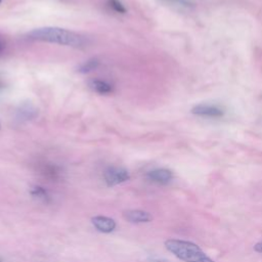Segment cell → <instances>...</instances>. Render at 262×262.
Wrapping results in <instances>:
<instances>
[{
  "label": "cell",
  "mask_w": 262,
  "mask_h": 262,
  "mask_svg": "<svg viewBox=\"0 0 262 262\" xmlns=\"http://www.w3.org/2000/svg\"><path fill=\"white\" fill-rule=\"evenodd\" d=\"M1 1H2V0H0V3H1Z\"/></svg>",
  "instance_id": "cell-16"
},
{
  "label": "cell",
  "mask_w": 262,
  "mask_h": 262,
  "mask_svg": "<svg viewBox=\"0 0 262 262\" xmlns=\"http://www.w3.org/2000/svg\"><path fill=\"white\" fill-rule=\"evenodd\" d=\"M159 1L171 8H174L180 11L190 10L192 9L194 4L192 0H159Z\"/></svg>",
  "instance_id": "cell-8"
},
{
  "label": "cell",
  "mask_w": 262,
  "mask_h": 262,
  "mask_svg": "<svg viewBox=\"0 0 262 262\" xmlns=\"http://www.w3.org/2000/svg\"><path fill=\"white\" fill-rule=\"evenodd\" d=\"M0 262H2V261H1V260H0Z\"/></svg>",
  "instance_id": "cell-17"
},
{
  "label": "cell",
  "mask_w": 262,
  "mask_h": 262,
  "mask_svg": "<svg viewBox=\"0 0 262 262\" xmlns=\"http://www.w3.org/2000/svg\"><path fill=\"white\" fill-rule=\"evenodd\" d=\"M90 87L93 89V91L99 93V94H110L113 92L114 88L113 86L102 80H93L90 82Z\"/></svg>",
  "instance_id": "cell-9"
},
{
  "label": "cell",
  "mask_w": 262,
  "mask_h": 262,
  "mask_svg": "<svg viewBox=\"0 0 262 262\" xmlns=\"http://www.w3.org/2000/svg\"><path fill=\"white\" fill-rule=\"evenodd\" d=\"M254 251L257 253L262 254V242H258L257 244H255L254 246Z\"/></svg>",
  "instance_id": "cell-13"
},
{
  "label": "cell",
  "mask_w": 262,
  "mask_h": 262,
  "mask_svg": "<svg viewBox=\"0 0 262 262\" xmlns=\"http://www.w3.org/2000/svg\"><path fill=\"white\" fill-rule=\"evenodd\" d=\"M31 194L38 198V199H41V200H44L47 198V192L46 190L41 187V186H34L32 189H31Z\"/></svg>",
  "instance_id": "cell-12"
},
{
  "label": "cell",
  "mask_w": 262,
  "mask_h": 262,
  "mask_svg": "<svg viewBox=\"0 0 262 262\" xmlns=\"http://www.w3.org/2000/svg\"><path fill=\"white\" fill-rule=\"evenodd\" d=\"M192 113L205 118H220L224 115V110L215 103H199L192 108Z\"/></svg>",
  "instance_id": "cell-4"
},
{
  "label": "cell",
  "mask_w": 262,
  "mask_h": 262,
  "mask_svg": "<svg viewBox=\"0 0 262 262\" xmlns=\"http://www.w3.org/2000/svg\"><path fill=\"white\" fill-rule=\"evenodd\" d=\"M2 50H3V43H2V41L0 40V53L2 52Z\"/></svg>",
  "instance_id": "cell-14"
},
{
  "label": "cell",
  "mask_w": 262,
  "mask_h": 262,
  "mask_svg": "<svg viewBox=\"0 0 262 262\" xmlns=\"http://www.w3.org/2000/svg\"><path fill=\"white\" fill-rule=\"evenodd\" d=\"M123 217L125 220L131 223H146L152 220V216L142 210H127L124 211Z\"/></svg>",
  "instance_id": "cell-6"
},
{
  "label": "cell",
  "mask_w": 262,
  "mask_h": 262,
  "mask_svg": "<svg viewBox=\"0 0 262 262\" xmlns=\"http://www.w3.org/2000/svg\"><path fill=\"white\" fill-rule=\"evenodd\" d=\"M98 66H99V60L97 58H90L87 61L83 62L78 68V72L82 73V74H86V73H89V72L95 70Z\"/></svg>",
  "instance_id": "cell-10"
},
{
  "label": "cell",
  "mask_w": 262,
  "mask_h": 262,
  "mask_svg": "<svg viewBox=\"0 0 262 262\" xmlns=\"http://www.w3.org/2000/svg\"><path fill=\"white\" fill-rule=\"evenodd\" d=\"M104 180L108 186H114L129 180V172L122 167H108L103 174Z\"/></svg>",
  "instance_id": "cell-3"
},
{
  "label": "cell",
  "mask_w": 262,
  "mask_h": 262,
  "mask_svg": "<svg viewBox=\"0 0 262 262\" xmlns=\"http://www.w3.org/2000/svg\"><path fill=\"white\" fill-rule=\"evenodd\" d=\"M146 176L152 182L160 183V184H166V183L170 182L173 178L172 172L169 169H165V168H159V169L151 170L146 174Z\"/></svg>",
  "instance_id": "cell-7"
},
{
  "label": "cell",
  "mask_w": 262,
  "mask_h": 262,
  "mask_svg": "<svg viewBox=\"0 0 262 262\" xmlns=\"http://www.w3.org/2000/svg\"><path fill=\"white\" fill-rule=\"evenodd\" d=\"M28 37L32 40L56 43L71 47H80L84 44V38L81 35L70 30L55 27L35 29L28 34Z\"/></svg>",
  "instance_id": "cell-1"
},
{
  "label": "cell",
  "mask_w": 262,
  "mask_h": 262,
  "mask_svg": "<svg viewBox=\"0 0 262 262\" xmlns=\"http://www.w3.org/2000/svg\"><path fill=\"white\" fill-rule=\"evenodd\" d=\"M165 247L184 262H215L196 244L188 241L169 238L165 242Z\"/></svg>",
  "instance_id": "cell-2"
},
{
  "label": "cell",
  "mask_w": 262,
  "mask_h": 262,
  "mask_svg": "<svg viewBox=\"0 0 262 262\" xmlns=\"http://www.w3.org/2000/svg\"><path fill=\"white\" fill-rule=\"evenodd\" d=\"M155 262H165V261H160V260H158V261H155Z\"/></svg>",
  "instance_id": "cell-15"
},
{
  "label": "cell",
  "mask_w": 262,
  "mask_h": 262,
  "mask_svg": "<svg viewBox=\"0 0 262 262\" xmlns=\"http://www.w3.org/2000/svg\"><path fill=\"white\" fill-rule=\"evenodd\" d=\"M0 127H1V125H0Z\"/></svg>",
  "instance_id": "cell-18"
},
{
  "label": "cell",
  "mask_w": 262,
  "mask_h": 262,
  "mask_svg": "<svg viewBox=\"0 0 262 262\" xmlns=\"http://www.w3.org/2000/svg\"><path fill=\"white\" fill-rule=\"evenodd\" d=\"M107 5L116 12L118 13H126L127 10L125 8V6L121 3V1L119 0H107Z\"/></svg>",
  "instance_id": "cell-11"
},
{
  "label": "cell",
  "mask_w": 262,
  "mask_h": 262,
  "mask_svg": "<svg viewBox=\"0 0 262 262\" xmlns=\"http://www.w3.org/2000/svg\"><path fill=\"white\" fill-rule=\"evenodd\" d=\"M91 222L94 227L103 233H110L116 228V221L113 218L106 216H94L91 218Z\"/></svg>",
  "instance_id": "cell-5"
}]
</instances>
